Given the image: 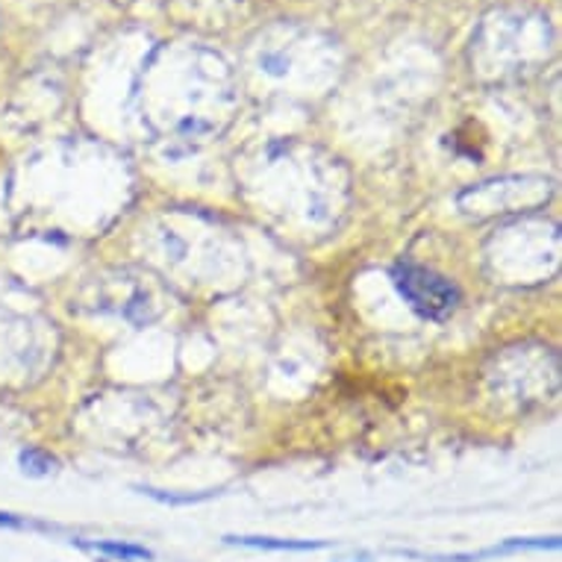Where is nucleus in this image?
Segmentation results:
<instances>
[{"label":"nucleus","mask_w":562,"mask_h":562,"mask_svg":"<svg viewBox=\"0 0 562 562\" xmlns=\"http://www.w3.org/2000/svg\"><path fill=\"white\" fill-rule=\"evenodd\" d=\"M392 283L401 292L406 304L427 322H445L460 306V286L434 268L415 266V262H397L392 268Z\"/></svg>","instance_id":"obj_1"},{"label":"nucleus","mask_w":562,"mask_h":562,"mask_svg":"<svg viewBox=\"0 0 562 562\" xmlns=\"http://www.w3.org/2000/svg\"><path fill=\"white\" fill-rule=\"evenodd\" d=\"M0 527H7V530H30V527H36V530H54V527L36 525V521L15 516V513H0Z\"/></svg>","instance_id":"obj_5"},{"label":"nucleus","mask_w":562,"mask_h":562,"mask_svg":"<svg viewBox=\"0 0 562 562\" xmlns=\"http://www.w3.org/2000/svg\"><path fill=\"white\" fill-rule=\"evenodd\" d=\"M227 544H241V548H259V551H322L330 548V542H297V539H274V536H224Z\"/></svg>","instance_id":"obj_3"},{"label":"nucleus","mask_w":562,"mask_h":562,"mask_svg":"<svg viewBox=\"0 0 562 562\" xmlns=\"http://www.w3.org/2000/svg\"><path fill=\"white\" fill-rule=\"evenodd\" d=\"M19 465L24 474H30V477H47V474H54L59 462H56L47 451H42V448H24V451L19 453Z\"/></svg>","instance_id":"obj_4"},{"label":"nucleus","mask_w":562,"mask_h":562,"mask_svg":"<svg viewBox=\"0 0 562 562\" xmlns=\"http://www.w3.org/2000/svg\"><path fill=\"white\" fill-rule=\"evenodd\" d=\"M71 544L83 548V551L101 553V557H106V560H121V562L154 560V551L145 548V544L115 542V539H71Z\"/></svg>","instance_id":"obj_2"}]
</instances>
